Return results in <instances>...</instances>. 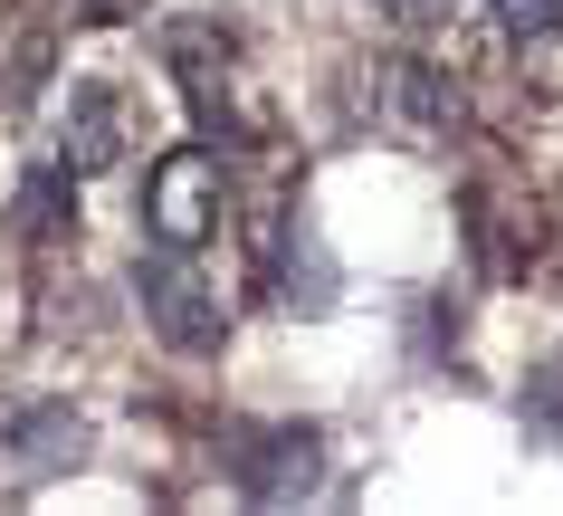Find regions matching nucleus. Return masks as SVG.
<instances>
[{
    "label": "nucleus",
    "instance_id": "7",
    "mask_svg": "<svg viewBox=\"0 0 563 516\" xmlns=\"http://www.w3.org/2000/svg\"><path fill=\"white\" fill-rule=\"evenodd\" d=\"M67 183H77L67 163H38V173H30V191H20V211H10V220H20L30 240H48L58 220H77V191H67Z\"/></svg>",
    "mask_w": 563,
    "mask_h": 516
},
{
    "label": "nucleus",
    "instance_id": "11",
    "mask_svg": "<svg viewBox=\"0 0 563 516\" xmlns=\"http://www.w3.org/2000/svg\"><path fill=\"white\" fill-rule=\"evenodd\" d=\"M391 20H401V30H430V20H449V0H383Z\"/></svg>",
    "mask_w": 563,
    "mask_h": 516
},
{
    "label": "nucleus",
    "instance_id": "6",
    "mask_svg": "<svg viewBox=\"0 0 563 516\" xmlns=\"http://www.w3.org/2000/svg\"><path fill=\"white\" fill-rule=\"evenodd\" d=\"M0 450L20 459L30 479H48V469H77L87 459V421L67 402H30V411H0Z\"/></svg>",
    "mask_w": 563,
    "mask_h": 516
},
{
    "label": "nucleus",
    "instance_id": "4",
    "mask_svg": "<svg viewBox=\"0 0 563 516\" xmlns=\"http://www.w3.org/2000/svg\"><path fill=\"white\" fill-rule=\"evenodd\" d=\"M373 116L401 144H440L449 124H459V87H449L440 67H420V58H383L373 67Z\"/></svg>",
    "mask_w": 563,
    "mask_h": 516
},
{
    "label": "nucleus",
    "instance_id": "3",
    "mask_svg": "<svg viewBox=\"0 0 563 516\" xmlns=\"http://www.w3.org/2000/svg\"><path fill=\"white\" fill-rule=\"evenodd\" d=\"M220 201H230V183H220V153H201V144L163 153V163L144 173V230L173 240V249H210L220 240Z\"/></svg>",
    "mask_w": 563,
    "mask_h": 516
},
{
    "label": "nucleus",
    "instance_id": "12",
    "mask_svg": "<svg viewBox=\"0 0 563 516\" xmlns=\"http://www.w3.org/2000/svg\"><path fill=\"white\" fill-rule=\"evenodd\" d=\"M124 10H134V0H87V20H124Z\"/></svg>",
    "mask_w": 563,
    "mask_h": 516
},
{
    "label": "nucleus",
    "instance_id": "10",
    "mask_svg": "<svg viewBox=\"0 0 563 516\" xmlns=\"http://www.w3.org/2000/svg\"><path fill=\"white\" fill-rule=\"evenodd\" d=\"M526 421L544 430V440H563V364L534 373V393H526Z\"/></svg>",
    "mask_w": 563,
    "mask_h": 516
},
{
    "label": "nucleus",
    "instance_id": "8",
    "mask_svg": "<svg viewBox=\"0 0 563 516\" xmlns=\"http://www.w3.org/2000/svg\"><path fill=\"white\" fill-rule=\"evenodd\" d=\"M287 297H297L306 316H325V306H334V268H325V249H316V230H306V220L287 230Z\"/></svg>",
    "mask_w": 563,
    "mask_h": 516
},
{
    "label": "nucleus",
    "instance_id": "9",
    "mask_svg": "<svg viewBox=\"0 0 563 516\" xmlns=\"http://www.w3.org/2000/svg\"><path fill=\"white\" fill-rule=\"evenodd\" d=\"M487 20H497L516 48H534V39H554V30H563V0H487Z\"/></svg>",
    "mask_w": 563,
    "mask_h": 516
},
{
    "label": "nucleus",
    "instance_id": "1",
    "mask_svg": "<svg viewBox=\"0 0 563 516\" xmlns=\"http://www.w3.org/2000/svg\"><path fill=\"white\" fill-rule=\"evenodd\" d=\"M220 469L249 507H297L325 487V430L316 421H230L220 430Z\"/></svg>",
    "mask_w": 563,
    "mask_h": 516
},
{
    "label": "nucleus",
    "instance_id": "2",
    "mask_svg": "<svg viewBox=\"0 0 563 516\" xmlns=\"http://www.w3.org/2000/svg\"><path fill=\"white\" fill-rule=\"evenodd\" d=\"M134 306L173 354H220V334H230V316H220V297L201 277V249H173V240H153L134 259Z\"/></svg>",
    "mask_w": 563,
    "mask_h": 516
},
{
    "label": "nucleus",
    "instance_id": "5",
    "mask_svg": "<svg viewBox=\"0 0 563 516\" xmlns=\"http://www.w3.org/2000/svg\"><path fill=\"white\" fill-rule=\"evenodd\" d=\"M58 163L77 173V183H96V173H115L124 163V106H115V87H77L67 96V124H58Z\"/></svg>",
    "mask_w": 563,
    "mask_h": 516
}]
</instances>
